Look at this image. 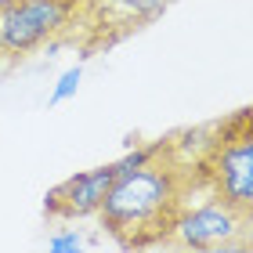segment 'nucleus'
<instances>
[{"label": "nucleus", "instance_id": "nucleus-7", "mask_svg": "<svg viewBox=\"0 0 253 253\" xmlns=\"http://www.w3.org/2000/svg\"><path fill=\"white\" fill-rule=\"evenodd\" d=\"M243 250L253 253V206L243 210Z\"/></svg>", "mask_w": 253, "mask_h": 253}, {"label": "nucleus", "instance_id": "nucleus-2", "mask_svg": "<svg viewBox=\"0 0 253 253\" xmlns=\"http://www.w3.org/2000/svg\"><path fill=\"white\" fill-rule=\"evenodd\" d=\"M98 0H15L0 11V58H29L43 47H84Z\"/></svg>", "mask_w": 253, "mask_h": 253}, {"label": "nucleus", "instance_id": "nucleus-6", "mask_svg": "<svg viewBox=\"0 0 253 253\" xmlns=\"http://www.w3.org/2000/svg\"><path fill=\"white\" fill-rule=\"evenodd\" d=\"M80 84V69H69V73L58 80V87H54V94H51V101H62L65 94H73V87Z\"/></svg>", "mask_w": 253, "mask_h": 253}, {"label": "nucleus", "instance_id": "nucleus-8", "mask_svg": "<svg viewBox=\"0 0 253 253\" xmlns=\"http://www.w3.org/2000/svg\"><path fill=\"white\" fill-rule=\"evenodd\" d=\"M51 250H80V239L76 235H62V239H54Z\"/></svg>", "mask_w": 253, "mask_h": 253}, {"label": "nucleus", "instance_id": "nucleus-4", "mask_svg": "<svg viewBox=\"0 0 253 253\" xmlns=\"http://www.w3.org/2000/svg\"><path fill=\"white\" fill-rule=\"evenodd\" d=\"M177 0H98V15L84 40V54L109 51L112 43L126 40L130 33L145 29L148 22H156L167 7H174Z\"/></svg>", "mask_w": 253, "mask_h": 253}, {"label": "nucleus", "instance_id": "nucleus-5", "mask_svg": "<svg viewBox=\"0 0 253 253\" xmlns=\"http://www.w3.org/2000/svg\"><path fill=\"white\" fill-rule=\"evenodd\" d=\"M116 170H120V159L116 163H105V167H94V170H84V174H73V177H65L62 185H54L43 195V213H47V221L98 217Z\"/></svg>", "mask_w": 253, "mask_h": 253}, {"label": "nucleus", "instance_id": "nucleus-10", "mask_svg": "<svg viewBox=\"0 0 253 253\" xmlns=\"http://www.w3.org/2000/svg\"><path fill=\"white\" fill-rule=\"evenodd\" d=\"M11 4H15V0H0V11H4V7H11Z\"/></svg>", "mask_w": 253, "mask_h": 253}, {"label": "nucleus", "instance_id": "nucleus-1", "mask_svg": "<svg viewBox=\"0 0 253 253\" xmlns=\"http://www.w3.org/2000/svg\"><path fill=\"white\" fill-rule=\"evenodd\" d=\"M210 134L213 126L199 145L181 141V134H170L120 159V170L98 210L101 228L116 239V246L148 250L163 246L174 235L181 213L192 206V192L210 188L203 170Z\"/></svg>", "mask_w": 253, "mask_h": 253}, {"label": "nucleus", "instance_id": "nucleus-3", "mask_svg": "<svg viewBox=\"0 0 253 253\" xmlns=\"http://www.w3.org/2000/svg\"><path fill=\"white\" fill-rule=\"evenodd\" d=\"M167 250H243V210L221 195L206 192V203L188 206L181 213L174 235L163 243Z\"/></svg>", "mask_w": 253, "mask_h": 253}, {"label": "nucleus", "instance_id": "nucleus-9", "mask_svg": "<svg viewBox=\"0 0 253 253\" xmlns=\"http://www.w3.org/2000/svg\"><path fill=\"white\" fill-rule=\"evenodd\" d=\"M239 116H243V123L253 130V105H246V109H239Z\"/></svg>", "mask_w": 253, "mask_h": 253}]
</instances>
